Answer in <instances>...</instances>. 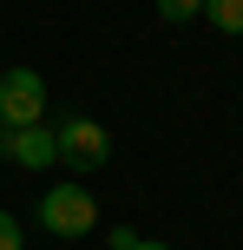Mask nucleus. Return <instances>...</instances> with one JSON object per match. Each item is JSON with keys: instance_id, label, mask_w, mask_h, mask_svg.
<instances>
[{"instance_id": "423d86ee", "label": "nucleus", "mask_w": 243, "mask_h": 250, "mask_svg": "<svg viewBox=\"0 0 243 250\" xmlns=\"http://www.w3.org/2000/svg\"><path fill=\"white\" fill-rule=\"evenodd\" d=\"M197 13H204V0H158V20L165 26H191Z\"/></svg>"}, {"instance_id": "39448f33", "label": "nucleus", "mask_w": 243, "mask_h": 250, "mask_svg": "<svg viewBox=\"0 0 243 250\" xmlns=\"http://www.w3.org/2000/svg\"><path fill=\"white\" fill-rule=\"evenodd\" d=\"M204 20L217 26V33L243 40V0H204Z\"/></svg>"}, {"instance_id": "20e7f679", "label": "nucleus", "mask_w": 243, "mask_h": 250, "mask_svg": "<svg viewBox=\"0 0 243 250\" xmlns=\"http://www.w3.org/2000/svg\"><path fill=\"white\" fill-rule=\"evenodd\" d=\"M0 158L20 171H46V165H59V151H53L46 125H0Z\"/></svg>"}, {"instance_id": "0eeeda50", "label": "nucleus", "mask_w": 243, "mask_h": 250, "mask_svg": "<svg viewBox=\"0 0 243 250\" xmlns=\"http://www.w3.org/2000/svg\"><path fill=\"white\" fill-rule=\"evenodd\" d=\"M0 250H26V244H20V217H13V211H0Z\"/></svg>"}, {"instance_id": "f257e3e1", "label": "nucleus", "mask_w": 243, "mask_h": 250, "mask_svg": "<svg viewBox=\"0 0 243 250\" xmlns=\"http://www.w3.org/2000/svg\"><path fill=\"white\" fill-rule=\"evenodd\" d=\"M33 217H39V230H53V237H86V230H99V198L86 191V178H73V185H53Z\"/></svg>"}, {"instance_id": "7ed1b4c3", "label": "nucleus", "mask_w": 243, "mask_h": 250, "mask_svg": "<svg viewBox=\"0 0 243 250\" xmlns=\"http://www.w3.org/2000/svg\"><path fill=\"white\" fill-rule=\"evenodd\" d=\"M46 112V79L33 66H7L0 73V125H39Z\"/></svg>"}, {"instance_id": "6e6552de", "label": "nucleus", "mask_w": 243, "mask_h": 250, "mask_svg": "<svg viewBox=\"0 0 243 250\" xmlns=\"http://www.w3.org/2000/svg\"><path fill=\"white\" fill-rule=\"evenodd\" d=\"M125 250H171V244H158V237H131Z\"/></svg>"}, {"instance_id": "f03ea898", "label": "nucleus", "mask_w": 243, "mask_h": 250, "mask_svg": "<svg viewBox=\"0 0 243 250\" xmlns=\"http://www.w3.org/2000/svg\"><path fill=\"white\" fill-rule=\"evenodd\" d=\"M53 151H59V165H73L86 178V171H99L112 158V132L99 119H66V125H53Z\"/></svg>"}]
</instances>
